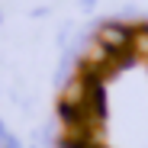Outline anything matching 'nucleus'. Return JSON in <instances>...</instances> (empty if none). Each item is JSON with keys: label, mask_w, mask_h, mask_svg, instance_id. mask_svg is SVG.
<instances>
[{"label": "nucleus", "mask_w": 148, "mask_h": 148, "mask_svg": "<svg viewBox=\"0 0 148 148\" xmlns=\"http://www.w3.org/2000/svg\"><path fill=\"white\" fill-rule=\"evenodd\" d=\"M93 36L100 39L113 55H129L132 52V26H126V23H119V19H103L100 26L93 29Z\"/></svg>", "instance_id": "1"}, {"label": "nucleus", "mask_w": 148, "mask_h": 148, "mask_svg": "<svg viewBox=\"0 0 148 148\" xmlns=\"http://www.w3.org/2000/svg\"><path fill=\"white\" fill-rule=\"evenodd\" d=\"M132 52L148 58V23H138V26H132Z\"/></svg>", "instance_id": "2"}, {"label": "nucleus", "mask_w": 148, "mask_h": 148, "mask_svg": "<svg viewBox=\"0 0 148 148\" xmlns=\"http://www.w3.org/2000/svg\"><path fill=\"white\" fill-rule=\"evenodd\" d=\"M97 7V0H81V10H93Z\"/></svg>", "instance_id": "3"}]
</instances>
